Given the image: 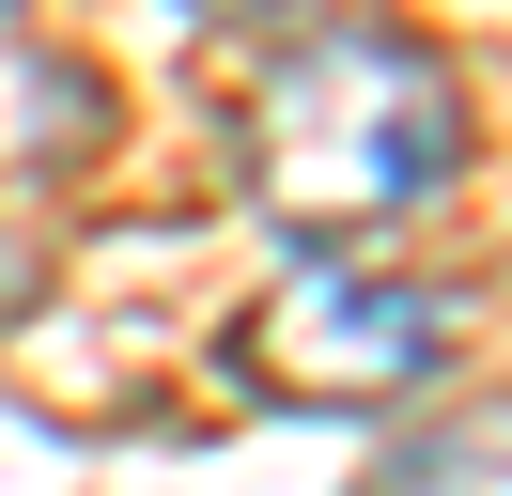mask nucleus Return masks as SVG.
<instances>
[{"instance_id": "f03ea898", "label": "nucleus", "mask_w": 512, "mask_h": 496, "mask_svg": "<svg viewBox=\"0 0 512 496\" xmlns=\"http://www.w3.org/2000/svg\"><path fill=\"white\" fill-rule=\"evenodd\" d=\"M419 372H435V295H404V279L342 264V248H311V264H295L280 295L233 326V388H264V403H311V419L404 403Z\"/></svg>"}, {"instance_id": "20e7f679", "label": "nucleus", "mask_w": 512, "mask_h": 496, "mask_svg": "<svg viewBox=\"0 0 512 496\" xmlns=\"http://www.w3.org/2000/svg\"><path fill=\"white\" fill-rule=\"evenodd\" d=\"M47 295V264H32V233H16V217H0V326H16V310Z\"/></svg>"}, {"instance_id": "f257e3e1", "label": "nucleus", "mask_w": 512, "mask_h": 496, "mask_svg": "<svg viewBox=\"0 0 512 496\" xmlns=\"http://www.w3.org/2000/svg\"><path fill=\"white\" fill-rule=\"evenodd\" d=\"M450 171H466V78H450L419 31H388V16L295 31L249 78V109H233V186H249L264 233H295V248L388 233V217H419Z\"/></svg>"}, {"instance_id": "7ed1b4c3", "label": "nucleus", "mask_w": 512, "mask_h": 496, "mask_svg": "<svg viewBox=\"0 0 512 496\" xmlns=\"http://www.w3.org/2000/svg\"><path fill=\"white\" fill-rule=\"evenodd\" d=\"M373 496H512V388L466 403V419H435V434H404L373 465Z\"/></svg>"}, {"instance_id": "39448f33", "label": "nucleus", "mask_w": 512, "mask_h": 496, "mask_svg": "<svg viewBox=\"0 0 512 496\" xmlns=\"http://www.w3.org/2000/svg\"><path fill=\"white\" fill-rule=\"evenodd\" d=\"M187 16H295V0H187Z\"/></svg>"}]
</instances>
